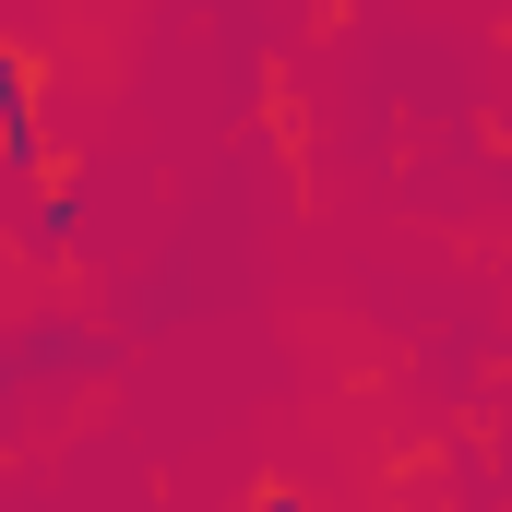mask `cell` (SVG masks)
<instances>
[{"label":"cell","instance_id":"obj_2","mask_svg":"<svg viewBox=\"0 0 512 512\" xmlns=\"http://www.w3.org/2000/svg\"><path fill=\"white\" fill-rule=\"evenodd\" d=\"M262 512H298V501H262Z\"/></svg>","mask_w":512,"mask_h":512},{"label":"cell","instance_id":"obj_1","mask_svg":"<svg viewBox=\"0 0 512 512\" xmlns=\"http://www.w3.org/2000/svg\"><path fill=\"white\" fill-rule=\"evenodd\" d=\"M12 96H24V72H12V60H0V108H12Z\"/></svg>","mask_w":512,"mask_h":512}]
</instances>
